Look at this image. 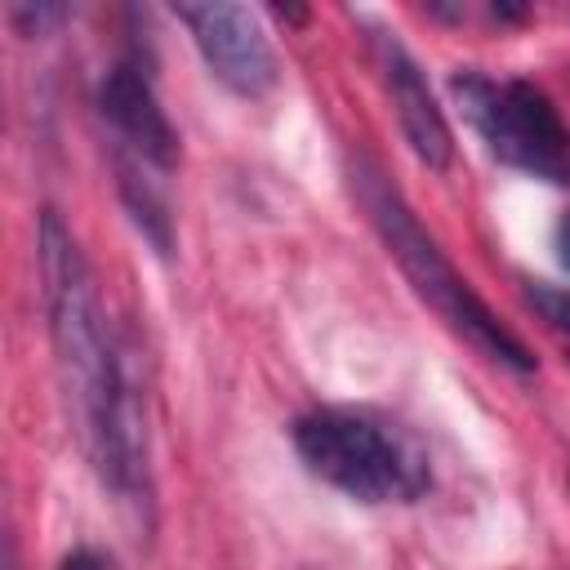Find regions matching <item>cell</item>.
Returning a JSON list of instances; mask_svg holds the SVG:
<instances>
[{
    "instance_id": "1",
    "label": "cell",
    "mask_w": 570,
    "mask_h": 570,
    "mask_svg": "<svg viewBox=\"0 0 570 570\" xmlns=\"http://www.w3.org/2000/svg\"><path fill=\"white\" fill-rule=\"evenodd\" d=\"M40 276L49 307V338L58 361V383L67 410L76 419V436L120 499H138L147 490V432L129 387V374L116 356L94 276L71 232L53 209L40 214Z\"/></svg>"
},
{
    "instance_id": "2",
    "label": "cell",
    "mask_w": 570,
    "mask_h": 570,
    "mask_svg": "<svg viewBox=\"0 0 570 570\" xmlns=\"http://www.w3.org/2000/svg\"><path fill=\"white\" fill-rule=\"evenodd\" d=\"M294 450L312 476L361 503H410L432 485L428 450L370 410H316L294 423Z\"/></svg>"
},
{
    "instance_id": "3",
    "label": "cell",
    "mask_w": 570,
    "mask_h": 570,
    "mask_svg": "<svg viewBox=\"0 0 570 570\" xmlns=\"http://www.w3.org/2000/svg\"><path fill=\"white\" fill-rule=\"evenodd\" d=\"M361 200L374 218V227L383 232L392 258L401 263V272L410 276V285L472 343L481 347L490 361L517 370V374H530L534 370V356L525 352V343L472 294V285L450 267V258L436 249V240L419 227V218L410 214V205L401 200L396 187L383 183L379 169H361Z\"/></svg>"
},
{
    "instance_id": "4",
    "label": "cell",
    "mask_w": 570,
    "mask_h": 570,
    "mask_svg": "<svg viewBox=\"0 0 570 570\" xmlns=\"http://www.w3.org/2000/svg\"><path fill=\"white\" fill-rule=\"evenodd\" d=\"M450 94L503 165L534 174L543 183H570V134L557 107L534 85H494L476 71H463L450 80Z\"/></svg>"
},
{
    "instance_id": "5",
    "label": "cell",
    "mask_w": 570,
    "mask_h": 570,
    "mask_svg": "<svg viewBox=\"0 0 570 570\" xmlns=\"http://www.w3.org/2000/svg\"><path fill=\"white\" fill-rule=\"evenodd\" d=\"M178 18L187 22L205 67L240 98H263L276 85V53L245 4H183Z\"/></svg>"
},
{
    "instance_id": "6",
    "label": "cell",
    "mask_w": 570,
    "mask_h": 570,
    "mask_svg": "<svg viewBox=\"0 0 570 570\" xmlns=\"http://www.w3.org/2000/svg\"><path fill=\"white\" fill-rule=\"evenodd\" d=\"M98 107H102L107 125L116 129V142L125 156H134L151 169H174L178 134H174L165 107L156 102L151 80L138 67H129V62L111 67L98 85Z\"/></svg>"
},
{
    "instance_id": "7",
    "label": "cell",
    "mask_w": 570,
    "mask_h": 570,
    "mask_svg": "<svg viewBox=\"0 0 570 570\" xmlns=\"http://www.w3.org/2000/svg\"><path fill=\"white\" fill-rule=\"evenodd\" d=\"M379 62H383V80H387V94L396 102V120H401V134L410 142V151L428 165V169H445L450 156H454V138H450V125H445V111L436 107L419 62L401 49V40L383 36L379 40Z\"/></svg>"
},
{
    "instance_id": "8",
    "label": "cell",
    "mask_w": 570,
    "mask_h": 570,
    "mask_svg": "<svg viewBox=\"0 0 570 570\" xmlns=\"http://www.w3.org/2000/svg\"><path fill=\"white\" fill-rule=\"evenodd\" d=\"M530 303H534V312L548 325L570 334V289H561V285H530Z\"/></svg>"
},
{
    "instance_id": "9",
    "label": "cell",
    "mask_w": 570,
    "mask_h": 570,
    "mask_svg": "<svg viewBox=\"0 0 570 570\" xmlns=\"http://www.w3.org/2000/svg\"><path fill=\"white\" fill-rule=\"evenodd\" d=\"M58 570H111L107 566V557L102 552H94V548H76V552H67L62 557V566Z\"/></svg>"
},
{
    "instance_id": "10",
    "label": "cell",
    "mask_w": 570,
    "mask_h": 570,
    "mask_svg": "<svg viewBox=\"0 0 570 570\" xmlns=\"http://www.w3.org/2000/svg\"><path fill=\"white\" fill-rule=\"evenodd\" d=\"M557 258H561V267H570V214L557 223Z\"/></svg>"
}]
</instances>
